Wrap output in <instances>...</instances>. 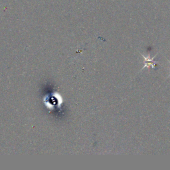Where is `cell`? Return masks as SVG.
<instances>
[{"mask_svg": "<svg viewBox=\"0 0 170 170\" xmlns=\"http://www.w3.org/2000/svg\"><path fill=\"white\" fill-rule=\"evenodd\" d=\"M142 57H144V67H142V69L139 71H142V70H144L145 68L155 69V65L158 63V61H154V59L157 56V55H155L154 57H152V58H151L150 55L147 56V57H146V56H144V55H142Z\"/></svg>", "mask_w": 170, "mask_h": 170, "instance_id": "cell-1", "label": "cell"}, {"mask_svg": "<svg viewBox=\"0 0 170 170\" xmlns=\"http://www.w3.org/2000/svg\"><path fill=\"white\" fill-rule=\"evenodd\" d=\"M168 61H169V63H170V61H169V60H168ZM169 76H170V74H169V75L168 76V77H169Z\"/></svg>", "mask_w": 170, "mask_h": 170, "instance_id": "cell-2", "label": "cell"}]
</instances>
